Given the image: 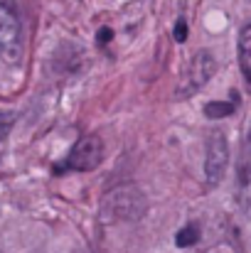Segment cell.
I'll return each instance as SVG.
<instances>
[{"label":"cell","mask_w":251,"mask_h":253,"mask_svg":"<svg viewBox=\"0 0 251 253\" xmlns=\"http://www.w3.org/2000/svg\"><path fill=\"white\" fill-rule=\"evenodd\" d=\"M22 54V25L15 0H0V62L17 64Z\"/></svg>","instance_id":"6da1fadb"},{"label":"cell","mask_w":251,"mask_h":253,"mask_svg":"<svg viewBox=\"0 0 251 253\" xmlns=\"http://www.w3.org/2000/svg\"><path fill=\"white\" fill-rule=\"evenodd\" d=\"M101 160H103V143H101V138L86 135V138H82L72 148V153L67 158V165L72 169H77V172H91V169H96L101 165Z\"/></svg>","instance_id":"7a4b0ae2"},{"label":"cell","mask_w":251,"mask_h":253,"mask_svg":"<svg viewBox=\"0 0 251 253\" xmlns=\"http://www.w3.org/2000/svg\"><path fill=\"white\" fill-rule=\"evenodd\" d=\"M227 168H229V145H227L224 135L217 130V133H212L209 140H207V163H204L207 179H209L212 184H217V182L224 177Z\"/></svg>","instance_id":"3957f363"},{"label":"cell","mask_w":251,"mask_h":253,"mask_svg":"<svg viewBox=\"0 0 251 253\" xmlns=\"http://www.w3.org/2000/svg\"><path fill=\"white\" fill-rule=\"evenodd\" d=\"M214 74V57L209 52H197L190 69H187V77H185V88L180 91V96H190L195 91H200L202 86L209 82V77Z\"/></svg>","instance_id":"277c9868"},{"label":"cell","mask_w":251,"mask_h":253,"mask_svg":"<svg viewBox=\"0 0 251 253\" xmlns=\"http://www.w3.org/2000/svg\"><path fill=\"white\" fill-rule=\"evenodd\" d=\"M239 64H242L244 79L251 82V27L249 25H244L242 35H239Z\"/></svg>","instance_id":"5b68a950"},{"label":"cell","mask_w":251,"mask_h":253,"mask_svg":"<svg viewBox=\"0 0 251 253\" xmlns=\"http://www.w3.org/2000/svg\"><path fill=\"white\" fill-rule=\"evenodd\" d=\"M229 113H234V106H232V103L212 101V103H207V106H204V116H207V118H212V121L224 118V116H229Z\"/></svg>","instance_id":"8992f818"},{"label":"cell","mask_w":251,"mask_h":253,"mask_svg":"<svg viewBox=\"0 0 251 253\" xmlns=\"http://www.w3.org/2000/svg\"><path fill=\"white\" fill-rule=\"evenodd\" d=\"M197 239H200V231H197V226L187 224L185 229H180V231H177V236H175V244H177L180 249H187V246L197 244Z\"/></svg>","instance_id":"52a82bcc"},{"label":"cell","mask_w":251,"mask_h":253,"mask_svg":"<svg viewBox=\"0 0 251 253\" xmlns=\"http://www.w3.org/2000/svg\"><path fill=\"white\" fill-rule=\"evenodd\" d=\"M172 37H175V42H185L187 40V22L180 17L177 22H175V30H172Z\"/></svg>","instance_id":"ba28073f"},{"label":"cell","mask_w":251,"mask_h":253,"mask_svg":"<svg viewBox=\"0 0 251 253\" xmlns=\"http://www.w3.org/2000/svg\"><path fill=\"white\" fill-rule=\"evenodd\" d=\"M108 37H111V30H106V27H103V30L99 32V40H101V44H106V42H108Z\"/></svg>","instance_id":"9c48e42d"},{"label":"cell","mask_w":251,"mask_h":253,"mask_svg":"<svg viewBox=\"0 0 251 253\" xmlns=\"http://www.w3.org/2000/svg\"><path fill=\"white\" fill-rule=\"evenodd\" d=\"M5 133H7V123H2V126H0V140L5 138Z\"/></svg>","instance_id":"30bf717a"}]
</instances>
